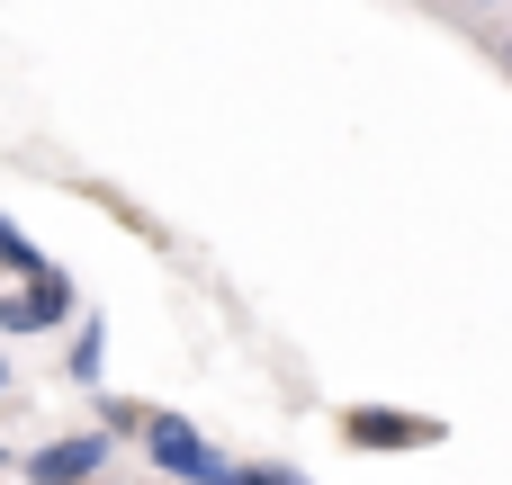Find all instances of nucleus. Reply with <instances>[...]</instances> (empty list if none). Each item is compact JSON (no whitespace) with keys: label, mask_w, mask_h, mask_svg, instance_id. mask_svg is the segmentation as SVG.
Here are the masks:
<instances>
[{"label":"nucleus","mask_w":512,"mask_h":485,"mask_svg":"<svg viewBox=\"0 0 512 485\" xmlns=\"http://www.w3.org/2000/svg\"><path fill=\"white\" fill-rule=\"evenodd\" d=\"M135 441H144V459L171 485H234V459H225L189 414H171V405H144V432H135Z\"/></svg>","instance_id":"1"},{"label":"nucleus","mask_w":512,"mask_h":485,"mask_svg":"<svg viewBox=\"0 0 512 485\" xmlns=\"http://www.w3.org/2000/svg\"><path fill=\"white\" fill-rule=\"evenodd\" d=\"M81 315V288L45 261L36 279H18V288H0V333H63Z\"/></svg>","instance_id":"2"},{"label":"nucleus","mask_w":512,"mask_h":485,"mask_svg":"<svg viewBox=\"0 0 512 485\" xmlns=\"http://www.w3.org/2000/svg\"><path fill=\"white\" fill-rule=\"evenodd\" d=\"M108 459H117L108 432H63V441H45V450H27V459H9V468H18V485H99Z\"/></svg>","instance_id":"3"},{"label":"nucleus","mask_w":512,"mask_h":485,"mask_svg":"<svg viewBox=\"0 0 512 485\" xmlns=\"http://www.w3.org/2000/svg\"><path fill=\"white\" fill-rule=\"evenodd\" d=\"M342 441L351 450H441L450 423L441 414H405V405H351L342 414Z\"/></svg>","instance_id":"4"},{"label":"nucleus","mask_w":512,"mask_h":485,"mask_svg":"<svg viewBox=\"0 0 512 485\" xmlns=\"http://www.w3.org/2000/svg\"><path fill=\"white\" fill-rule=\"evenodd\" d=\"M63 369H72V387H81V396H90V387L108 378V315L72 324V351H63Z\"/></svg>","instance_id":"5"},{"label":"nucleus","mask_w":512,"mask_h":485,"mask_svg":"<svg viewBox=\"0 0 512 485\" xmlns=\"http://www.w3.org/2000/svg\"><path fill=\"white\" fill-rule=\"evenodd\" d=\"M45 270V252L27 243V225L18 216H0V288H18V279H36Z\"/></svg>","instance_id":"6"},{"label":"nucleus","mask_w":512,"mask_h":485,"mask_svg":"<svg viewBox=\"0 0 512 485\" xmlns=\"http://www.w3.org/2000/svg\"><path fill=\"white\" fill-rule=\"evenodd\" d=\"M90 432H108V441H135V432H144V405H126V396H99Z\"/></svg>","instance_id":"7"},{"label":"nucleus","mask_w":512,"mask_h":485,"mask_svg":"<svg viewBox=\"0 0 512 485\" xmlns=\"http://www.w3.org/2000/svg\"><path fill=\"white\" fill-rule=\"evenodd\" d=\"M234 485H306L297 468H234Z\"/></svg>","instance_id":"8"},{"label":"nucleus","mask_w":512,"mask_h":485,"mask_svg":"<svg viewBox=\"0 0 512 485\" xmlns=\"http://www.w3.org/2000/svg\"><path fill=\"white\" fill-rule=\"evenodd\" d=\"M9 396H18V378H9V360H0V405H9Z\"/></svg>","instance_id":"9"},{"label":"nucleus","mask_w":512,"mask_h":485,"mask_svg":"<svg viewBox=\"0 0 512 485\" xmlns=\"http://www.w3.org/2000/svg\"><path fill=\"white\" fill-rule=\"evenodd\" d=\"M477 9H512V0H477Z\"/></svg>","instance_id":"10"},{"label":"nucleus","mask_w":512,"mask_h":485,"mask_svg":"<svg viewBox=\"0 0 512 485\" xmlns=\"http://www.w3.org/2000/svg\"><path fill=\"white\" fill-rule=\"evenodd\" d=\"M504 72H512V36H504Z\"/></svg>","instance_id":"11"},{"label":"nucleus","mask_w":512,"mask_h":485,"mask_svg":"<svg viewBox=\"0 0 512 485\" xmlns=\"http://www.w3.org/2000/svg\"><path fill=\"white\" fill-rule=\"evenodd\" d=\"M0 468H9V450H0Z\"/></svg>","instance_id":"12"},{"label":"nucleus","mask_w":512,"mask_h":485,"mask_svg":"<svg viewBox=\"0 0 512 485\" xmlns=\"http://www.w3.org/2000/svg\"><path fill=\"white\" fill-rule=\"evenodd\" d=\"M99 485H108V477H99Z\"/></svg>","instance_id":"13"}]
</instances>
